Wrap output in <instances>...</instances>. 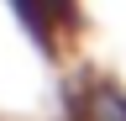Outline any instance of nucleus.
<instances>
[{"label": "nucleus", "mask_w": 126, "mask_h": 121, "mask_svg": "<svg viewBox=\"0 0 126 121\" xmlns=\"http://www.w3.org/2000/svg\"><path fill=\"white\" fill-rule=\"evenodd\" d=\"M5 11L47 63H58L74 48V37L84 32V5L79 0H5Z\"/></svg>", "instance_id": "nucleus-1"}, {"label": "nucleus", "mask_w": 126, "mask_h": 121, "mask_svg": "<svg viewBox=\"0 0 126 121\" xmlns=\"http://www.w3.org/2000/svg\"><path fill=\"white\" fill-rule=\"evenodd\" d=\"M68 121H126V89L116 79H84V84H74Z\"/></svg>", "instance_id": "nucleus-2"}]
</instances>
